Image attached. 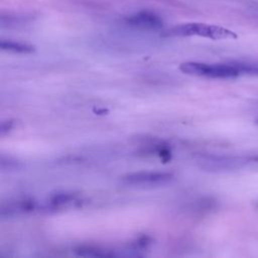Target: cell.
I'll return each mask as SVG.
<instances>
[{"label":"cell","instance_id":"7a4b0ae2","mask_svg":"<svg viewBox=\"0 0 258 258\" xmlns=\"http://www.w3.org/2000/svg\"><path fill=\"white\" fill-rule=\"evenodd\" d=\"M163 36L173 37V36H202L211 38L214 40L218 39H236L238 35L225 27L208 24V23H201V22H189V23H182L175 25L162 33Z\"/></svg>","mask_w":258,"mask_h":258},{"label":"cell","instance_id":"8992f818","mask_svg":"<svg viewBox=\"0 0 258 258\" xmlns=\"http://www.w3.org/2000/svg\"><path fill=\"white\" fill-rule=\"evenodd\" d=\"M37 210H39V206L35 201L31 199H22L8 203L6 205L3 204L1 206L0 215L1 217H10L15 215L30 214Z\"/></svg>","mask_w":258,"mask_h":258},{"label":"cell","instance_id":"52a82bcc","mask_svg":"<svg viewBox=\"0 0 258 258\" xmlns=\"http://www.w3.org/2000/svg\"><path fill=\"white\" fill-rule=\"evenodd\" d=\"M81 203V198L79 195L75 192H57L52 195L48 202L47 205L45 206V210H60L63 208H69L72 206L79 205Z\"/></svg>","mask_w":258,"mask_h":258},{"label":"cell","instance_id":"30bf717a","mask_svg":"<svg viewBox=\"0 0 258 258\" xmlns=\"http://www.w3.org/2000/svg\"><path fill=\"white\" fill-rule=\"evenodd\" d=\"M0 166H1V169L2 170H11V169H18L21 164L19 163V161L15 160V159H11L10 157H4V156H1V159H0Z\"/></svg>","mask_w":258,"mask_h":258},{"label":"cell","instance_id":"ba28073f","mask_svg":"<svg viewBox=\"0 0 258 258\" xmlns=\"http://www.w3.org/2000/svg\"><path fill=\"white\" fill-rule=\"evenodd\" d=\"M75 252L84 257H112L116 255L113 250L96 246H80L75 249Z\"/></svg>","mask_w":258,"mask_h":258},{"label":"cell","instance_id":"8fae6325","mask_svg":"<svg viewBox=\"0 0 258 258\" xmlns=\"http://www.w3.org/2000/svg\"><path fill=\"white\" fill-rule=\"evenodd\" d=\"M13 124L14 122L12 120H6V121H3L0 125V135L3 136L5 135L7 132H9L12 127H13Z\"/></svg>","mask_w":258,"mask_h":258},{"label":"cell","instance_id":"6da1fadb","mask_svg":"<svg viewBox=\"0 0 258 258\" xmlns=\"http://www.w3.org/2000/svg\"><path fill=\"white\" fill-rule=\"evenodd\" d=\"M179 70L186 75L197 77L231 79L245 74L258 75V62L231 61L226 63H204L186 61L179 66Z\"/></svg>","mask_w":258,"mask_h":258},{"label":"cell","instance_id":"5b68a950","mask_svg":"<svg viewBox=\"0 0 258 258\" xmlns=\"http://www.w3.org/2000/svg\"><path fill=\"white\" fill-rule=\"evenodd\" d=\"M126 23L142 30H158L163 26L161 18L149 11H140L129 16L126 18Z\"/></svg>","mask_w":258,"mask_h":258},{"label":"cell","instance_id":"277c9868","mask_svg":"<svg viewBox=\"0 0 258 258\" xmlns=\"http://www.w3.org/2000/svg\"><path fill=\"white\" fill-rule=\"evenodd\" d=\"M173 179L171 172L163 171H138L128 173L122 177V182L136 186H155L166 184Z\"/></svg>","mask_w":258,"mask_h":258},{"label":"cell","instance_id":"9c48e42d","mask_svg":"<svg viewBox=\"0 0 258 258\" xmlns=\"http://www.w3.org/2000/svg\"><path fill=\"white\" fill-rule=\"evenodd\" d=\"M0 47L3 50L13 51L17 53H30L35 50V47L33 45L12 40H1Z\"/></svg>","mask_w":258,"mask_h":258},{"label":"cell","instance_id":"3957f363","mask_svg":"<svg viewBox=\"0 0 258 258\" xmlns=\"http://www.w3.org/2000/svg\"><path fill=\"white\" fill-rule=\"evenodd\" d=\"M197 162L203 170L221 172L243 168L251 163L258 162V156L251 155H201Z\"/></svg>","mask_w":258,"mask_h":258}]
</instances>
